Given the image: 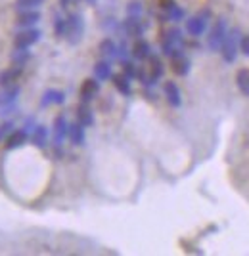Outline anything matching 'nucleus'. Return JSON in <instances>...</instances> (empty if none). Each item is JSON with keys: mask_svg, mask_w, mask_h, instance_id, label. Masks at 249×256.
Segmentation results:
<instances>
[{"mask_svg": "<svg viewBox=\"0 0 249 256\" xmlns=\"http://www.w3.org/2000/svg\"><path fill=\"white\" fill-rule=\"evenodd\" d=\"M83 34H85V18L79 12L69 14L65 18V38H67V42L79 44Z\"/></svg>", "mask_w": 249, "mask_h": 256, "instance_id": "f257e3e1", "label": "nucleus"}, {"mask_svg": "<svg viewBox=\"0 0 249 256\" xmlns=\"http://www.w3.org/2000/svg\"><path fill=\"white\" fill-rule=\"evenodd\" d=\"M239 38H241V34H239L238 27L228 29L226 38H224V42H222L220 50H218L220 56H222V60H224L226 64H234V62H236L238 50H239Z\"/></svg>", "mask_w": 249, "mask_h": 256, "instance_id": "f03ea898", "label": "nucleus"}, {"mask_svg": "<svg viewBox=\"0 0 249 256\" xmlns=\"http://www.w3.org/2000/svg\"><path fill=\"white\" fill-rule=\"evenodd\" d=\"M226 32H228V22L224 18H218L217 22L213 23L209 34H207V48L211 52H218L222 42H224V38H226Z\"/></svg>", "mask_w": 249, "mask_h": 256, "instance_id": "7ed1b4c3", "label": "nucleus"}, {"mask_svg": "<svg viewBox=\"0 0 249 256\" xmlns=\"http://www.w3.org/2000/svg\"><path fill=\"white\" fill-rule=\"evenodd\" d=\"M182 46H184V34L180 29H169V31L165 32V36H163V42H161V50L165 56H169V58H173L174 54L182 52Z\"/></svg>", "mask_w": 249, "mask_h": 256, "instance_id": "20e7f679", "label": "nucleus"}, {"mask_svg": "<svg viewBox=\"0 0 249 256\" xmlns=\"http://www.w3.org/2000/svg\"><path fill=\"white\" fill-rule=\"evenodd\" d=\"M209 18H211V12L209 10H201L199 14H195L194 18H190L188 22H186V31L190 36H201L207 29V23H209Z\"/></svg>", "mask_w": 249, "mask_h": 256, "instance_id": "39448f33", "label": "nucleus"}, {"mask_svg": "<svg viewBox=\"0 0 249 256\" xmlns=\"http://www.w3.org/2000/svg\"><path fill=\"white\" fill-rule=\"evenodd\" d=\"M43 32L35 27H27V29H22V31L16 34L14 38V46L16 48H31L33 44H37L41 40Z\"/></svg>", "mask_w": 249, "mask_h": 256, "instance_id": "423d86ee", "label": "nucleus"}, {"mask_svg": "<svg viewBox=\"0 0 249 256\" xmlns=\"http://www.w3.org/2000/svg\"><path fill=\"white\" fill-rule=\"evenodd\" d=\"M67 128H69L67 117H65V115H58V117L54 118V124H52V142H54V146L58 151L62 150L65 138H67Z\"/></svg>", "mask_w": 249, "mask_h": 256, "instance_id": "0eeeda50", "label": "nucleus"}, {"mask_svg": "<svg viewBox=\"0 0 249 256\" xmlns=\"http://www.w3.org/2000/svg\"><path fill=\"white\" fill-rule=\"evenodd\" d=\"M163 94H165V100L169 102L171 107H180V104H182V92H180V88H178L176 82L167 80L163 84Z\"/></svg>", "mask_w": 249, "mask_h": 256, "instance_id": "6e6552de", "label": "nucleus"}, {"mask_svg": "<svg viewBox=\"0 0 249 256\" xmlns=\"http://www.w3.org/2000/svg\"><path fill=\"white\" fill-rule=\"evenodd\" d=\"M67 138L69 142L75 146V148H81V146H85V142H87V132H85V126L77 120V122H71L69 128H67Z\"/></svg>", "mask_w": 249, "mask_h": 256, "instance_id": "1a4fd4ad", "label": "nucleus"}, {"mask_svg": "<svg viewBox=\"0 0 249 256\" xmlns=\"http://www.w3.org/2000/svg\"><path fill=\"white\" fill-rule=\"evenodd\" d=\"M100 92V80L98 78H87L83 86H81V102L83 104H90Z\"/></svg>", "mask_w": 249, "mask_h": 256, "instance_id": "9d476101", "label": "nucleus"}, {"mask_svg": "<svg viewBox=\"0 0 249 256\" xmlns=\"http://www.w3.org/2000/svg\"><path fill=\"white\" fill-rule=\"evenodd\" d=\"M22 73H23L22 65H14V67H8V69L0 71V88L16 84V80H20Z\"/></svg>", "mask_w": 249, "mask_h": 256, "instance_id": "9b49d317", "label": "nucleus"}, {"mask_svg": "<svg viewBox=\"0 0 249 256\" xmlns=\"http://www.w3.org/2000/svg\"><path fill=\"white\" fill-rule=\"evenodd\" d=\"M29 132L25 130V128H18V130H14L10 136L6 138V150H18V148H22L23 144L29 140Z\"/></svg>", "mask_w": 249, "mask_h": 256, "instance_id": "f8f14e48", "label": "nucleus"}, {"mask_svg": "<svg viewBox=\"0 0 249 256\" xmlns=\"http://www.w3.org/2000/svg\"><path fill=\"white\" fill-rule=\"evenodd\" d=\"M39 22H41V12L39 10H22L20 16H18V25H20L22 29L35 27Z\"/></svg>", "mask_w": 249, "mask_h": 256, "instance_id": "ddd939ff", "label": "nucleus"}, {"mask_svg": "<svg viewBox=\"0 0 249 256\" xmlns=\"http://www.w3.org/2000/svg\"><path fill=\"white\" fill-rule=\"evenodd\" d=\"M20 94H22V88L18 84L4 86L0 90V106H12V104H16Z\"/></svg>", "mask_w": 249, "mask_h": 256, "instance_id": "4468645a", "label": "nucleus"}, {"mask_svg": "<svg viewBox=\"0 0 249 256\" xmlns=\"http://www.w3.org/2000/svg\"><path fill=\"white\" fill-rule=\"evenodd\" d=\"M130 54H132V58H134V60H140V62H144V60H148V58L152 56V46H150V42H148V40L138 38L136 42L132 44V50H130Z\"/></svg>", "mask_w": 249, "mask_h": 256, "instance_id": "2eb2a0df", "label": "nucleus"}, {"mask_svg": "<svg viewBox=\"0 0 249 256\" xmlns=\"http://www.w3.org/2000/svg\"><path fill=\"white\" fill-rule=\"evenodd\" d=\"M173 71H174V75H180V76H184L190 73V60L184 56V52H178V54H174L173 58Z\"/></svg>", "mask_w": 249, "mask_h": 256, "instance_id": "dca6fc26", "label": "nucleus"}, {"mask_svg": "<svg viewBox=\"0 0 249 256\" xmlns=\"http://www.w3.org/2000/svg\"><path fill=\"white\" fill-rule=\"evenodd\" d=\"M31 142L35 148L44 150L48 146V128L44 126V124H37L35 130L31 132Z\"/></svg>", "mask_w": 249, "mask_h": 256, "instance_id": "f3484780", "label": "nucleus"}, {"mask_svg": "<svg viewBox=\"0 0 249 256\" xmlns=\"http://www.w3.org/2000/svg\"><path fill=\"white\" fill-rule=\"evenodd\" d=\"M111 75H113V69H111V62L109 60H100L94 65V78H98L100 82L102 80H109Z\"/></svg>", "mask_w": 249, "mask_h": 256, "instance_id": "a211bd4d", "label": "nucleus"}, {"mask_svg": "<svg viewBox=\"0 0 249 256\" xmlns=\"http://www.w3.org/2000/svg\"><path fill=\"white\" fill-rule=\"evenodd\" d=\"M77 120L85 128L94 124V113H92V109L88 107V104H83V102H81V106L77 107Z\"/></svg>", "mask_w": 249, "mask_h": 256, "instance_id": "6ab92c4d", "label": "nucleus"}, {"mask_svg": "<svg viewBox=\"0 0 249 256\" xmlns=\"http://www.w3.org/2000/svg\"><path fill=\"white\" fill-rule=\"evenodd\" d=\"M98 50L104 56V60H109V62L111 60H117V44H115L113 38H104L100 42V46H98Z\"/></svg>", "mask_w": 249, "mask_h": 256, "instance_id": "aec40b11", "label": "nucleus"}, {"mask_svg": "<svg viewBox=\"0 0 249 256\" xmlns=\"http://www.w3.org/2000/svg\"><path fill=\"white\" fill-rule=\"evenodd\" d=\"M65 102V94L62 90H46L43 96V107H48V106H62Z\"/></svg>", "mask_w": 249, "mask_h": 256, "instance_id": "412c9836", "label": "nucleus"}, {"mask_svg": "<svg viewBox=\"0 0 249 256\" xmlns=\"http://www.w3.org/2000/svg\"><path fill=\"white\" fill-rule=\"evenodd\" d=\"M113 86L117 88V92L123 96H130L132 94V88H130V78L127 75H111Z\"/></svg>", "mask_w": 249, "mask_h": 256, "instance_id": "4be33fe9", "label": "nucleus"}, {"mask_svg": "<svg viewBox=\"0 0 249 256\" xmlns=\"http://www.w3.org/2000/svg\"><path fill=\"white\" fill-rule=\"evenodd\" d=\"M150 76H152L153 80L157 82L159 78L163 76V73H165V67H163V62L157 58V56H150Z\"/></svg>", "mask_w": 249, "mask_h": 256, "instance_id": "5701e85b", "label": "nucleus"}, {"mask_svg": "<svg viewBox=\"0 0 249 256\" xmlns=\"http://www.w3.org/2000/svg\"><path fill=\"white\" fill-rule=\"evenodd\" d=\"M236 84L243 96H249V69H239L236 73Z\"/></svg>", "mask_w": 249, "mask_h": 256, "instance_id": "b1692460", "label": "nucleus"}, {"mask_svg": "<svg viewBox=\"0 0 249 256\" xmlns=\"http://www.w3.org/2000/svg\"><path fill=\"white\" fill-rule=\"evenodd\" d=\"M31 60V52H29V48H16L14 52H12V62L14 65H27V62Z\"/></svg>", "mask_w": 249, "mask_h": 256, "instance_id": "393cba45", "label": "nucleus"}, {"mask_svg": "<svg viewBox=\"0 0 249 256\" xmlns=\"http://www.w3.org/2000/svg\"><path fill=\"white\" fill-rule=\"evenodd\" d=\"M14 130H16V124H14V120H12V118L2 120V122H0V144H2V142H6V138L10 136Z\"/></svg>", "mask_w": 249, "mask_h": 256, "instance_id": "a878e982", "label": "nucleus"}, {"mask_svg": "<svg viewBox=\"0 0 249 256\" xmlns=\"http://www.w3.org/2000/svg\"><path fill=\"white\" fill-rule=\"evenodd\" d=\"M44 4V0H18L20 10H37Z\"/></svg>", "mask_w": 249, "mask_h": 256, "instance_id": "bb28decb", "label": "nucleus"}, {"mask_svg": "<svg viewBox=\"0 0 249 256\" xmlns=\"http://www.w3.org/2000/svg\"><path fill=\"white\" fill-rule=\"evenodd\" d=\"M167 18H169L171 22H180V20H184V10H182L180 6L174 4L173 8L167 10Z\"/></svg>", "mask_w": 249, "mask_h": 256, "instance_id": "cd10ccee", "label": "nucleus"}, {"mask_svg": "<svg viewBox=\"0 0 249 256\" xmlns=\"http://www.w3.org/2000/svg\"><path fill=\"white\" fill-rule=\"evenodd\" d=\"M127 16L129 18H142V2L134 0L127 6Z\"/></svg>", "mask_w": 249, "mask_h": 256, "instance_id": "c85d7f7f", "label": "nucleus"}, {"mask_svg": "<svg viewBox=\"0 0 249 256\" xmlns=\"http://www.w3.org/2000/svg\"><path fill=\"white\" fill-rule=\"evenodd\" d=\"M54 32L58 38H65V20L60 18V16L56 18V22H54Z\"/></svg>", "mask_w": 249, "mask_h": 256, "instance_id": "c756f323", "label": "nucleus"}, {"mask_svg": "<svg viewBox=\"0 0 249 256\" xmlns=\"http://www.w3.org/2000/svg\"><path fill=\"white\" fill-rule=\"evenodd\" d=\"M123 75H127L130 80H132L134 76L138 75V69L134 67V64H132V62H129V60H127V62H123Z\"/></svg>", "mask_w": 249, "mask_h": 256, "instance_id": "7c9ffc66", "label": "nucleus"}, {"mask_svg": "<svg viewBox=\"0 0 249 256\" xmlns=\"http://www.w3.org/2000/svg\"><path fill=\"white\" fill-rule=\"evenodd\" d=\"M16 111H18L16 104H12V106H0V118H10Z\"/></svg>", "mask_w": 249, "mask_h": 256, "instance_id": "2f4dec72", "label": "nucleus"}, {"mask_svg": "<svg viewBox=\"0 0 249 256\" xmlns=\"http://www.w3.org/2000/svg\"><path fill=\"white\" fill-rule=\"evenodd\" d=\"M239 50H241L243 56H247L249 58V34H245V36L239 38Z\"/></svg>", "mask_w": 249, "mask_h": 256, "instance_id": "473e14b6", "label": "nucleus"}, {"mask_svg": "<svg viewBox=\"0 0 249 256\" xmlns=\"http://www.w3.org/2000/svg\"><path fill=\"white\" fill-rule=\"evenodd\" d=\"M35 126H37V122H35V117H27V118H25V122H23V128H25L29 134H31L33 130H35Z\"/></svg>", "mask_w": 249, "mask_h": 256, "instance_id": "72a5a7b5", "label": "nucleus"}, {"mask_svg": "<svg viewBox=\"0 0 249 256\" xmlns=\"http://www.w3.org/2000/svg\"><path fill=\"white\" fill-rule=\"evenodd\" d=\"M174 4H176V2H174V0H161V8L165 12L169 10V8H173Z\"/></svg>", "mask_w": 249, "mask_h": 256, "instance_id": "f704fd0d", "label": "nucleus"}, {"mask_svg": "<svg viewBox=\"0 0 249 256\" xmlns=\"http://www.w3.org/2000/svg\"><path fill=\"white\" fill-rule=\"evenodd\" d=\"M88 4H94V2H96V0H87Z\"/></svg>", "mask_w": 249, "mask_h": 256, "instance_id": "c9c22d12", "label": "nucleus"}]
</instances>
